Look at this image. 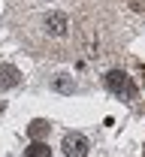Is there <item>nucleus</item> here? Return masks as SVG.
Returning a JSON list of instances; mask_svg holds the SVG:
<instances>
[{"mask_svg":"<svg viewBox=\"0 0 145 157\" xmlns=\"http://www.w3.org/2000/svg\"><path fill=\"white\" fill-rule=\"evenodd\" d=\"M48 130H52V124H48V121H42V118H36V121H30V124H27V136L33 139V142H42V139L48 136Z\"/></svg>","mask_w":145,"mask_h":157,"instance_id":"5","label":"nucleus"},{"mask_svg":"<svg viewBox=\"0 0 145 157\" xmlns=\"http://www.w3.org/2000/svg\"><path fill=\"white\" fill-rule=\"evenodd\" d=\"M103 82H106V88H109L112 94H118V97H124V100H133V97H136V85H133V78L127 76V73H121V70H109Z\"/></svg>","mask_w":145,"mask_h":157,"instance_id":"1","label":"nucleus"},{"mask_svg":"<svg viewBox=\"0 0 145 157\" xmlns=\"http://www.w3.org/2000/svg\"><path fill=\"white\" fill-rule=\"evenodd\" d=\"M21 82V73L12 63H0V88H15Z\"/></svg>","mask_w":145,"mask_h":157,"instance_id":"4","label":"nucleus"},{"mask_svg":"<svg viewBox=\"0 0 145 157\" xmlns=\"http://www.w3.org/2000/svg\"><path fill=\"white\" fill-rule=\"evenodd\" d=\"M24 157H52V148L45 142H30L27 151H24Z\"/></svg>","mask_w":145,"mask_h":157,"instance_id":"6","label":"nucleus"},{"mask_svg":"<svg viewBox=\"0 0 145 157\" xmlns=\"http://www.w3.org/2000/svg\"><path fill=\"white\" fill-rule=\"evenodd\" d=\"M67 27H70L67 15H61V12H52V15H45V30H48L52 36H63V33H67Z\"/></svg>","mask_w":145,"mask_h":157,"instance_id":"3","label":"nucleus"},{"mask_svg":"<svg viewBox=\"0 0 145 157\" xmlns=\"http://www.w3.org/2000/svg\"><path fill=\"white\" fill-rule=\"evenodd\" d=\"M55 88H58L61 94H73V91H76V85H73V82H70L67 76H58V82H55Z\"/></svg>","mask_w":145,"mask_h":157,"instance_id":"7","label":"nucleus"},{"mask_svg":"<svg viewBox=\"0 0 145 157\" xmlns=\"http://www.w3.org/2000/svg\"><path fill=\"white\" fill-rule=\"evenodd\" d=\"M63 154L67 157H85L88 154V139L82 133H67L63 136Z\"/></svg>","mask_w":145,"mask_h":157,"instance_id":"2","label":"nucleus"}]
</instances>
